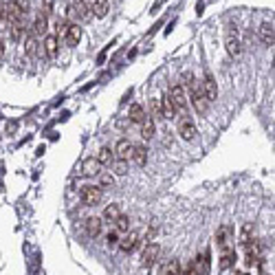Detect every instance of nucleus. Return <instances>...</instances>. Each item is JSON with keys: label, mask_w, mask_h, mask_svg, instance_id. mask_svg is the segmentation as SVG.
Listing matches in <instances>:
<instances>
[{"label": "nucleus", "mask_w": 275, "mask_h": 275, "mask_svg": "<svg viewBox=\"0 0 275 275\" xmlns=\"http://www.w3.org/2000/svg\"><path fill=\"white\" fill-rule=\"evenodd\" d=\"M104 198V190L99 185H84L80 190V200L84 207H95V205H99Z\"/></svg>", "instance_id": "nucleus-3"}, {"label": "nucleus", "mask_w": 275, "mask_h": 275, "mask_svg": "<svg viewBox=\"0 0 275 275\" xmlns=\"http://www.w3.org/2000/svg\"><path fill=\"white\" fill-rule=\"evenodd\" d=\"M200 88H203V93H205V97H207V102H213V99H218V86H216V82H213V77L209 75H205V80H203V84H200Z\"/></svg>", "instance_id": "nucleus-11"}, {"label": "nucleus", "mask_w": 275, "mask_h": 275, "mask_svg": "<svg viewBox=\"0 0 275 275\" xmlns=\"http://www.w3.org/2000/svg\"><path fill=\"white\" fill-rule=\"evenodd\" d=\"M38 46H40V44H38V38L33 36V33H29L27 40H24V51H27L29 58H36V55H38Z\"/></svg>", "instance_id": "nucleus-24"}, {"label": "nucleus", "mask_w": 275, "mask_h": 275, "mask_svg": "<svg viewBox=\"0 0 275 275\" xmlns=\"http://www.w3.org/2000/svg\"><path fill=\"white\" fill-rule=\"evenodd\" d=\"M9 33H11V40L18 42L20 38L24 36V22H11L9 24Z\"/></svg>", "instance_id": "nucleus-32"}, {"label": "nucleus", "mask_w": 275, "mask_h": 275, "mask_svg": "<svg viewBox=\"0 0 275 275\" xmlns=\"http://www.w3.org/2000/svg\"><path fill=\"white\" fill-rule=\"evenodd\" d=\"M110 172H112V176H124L126 172H128V161H121V159H115L110 163Z\"/></svg>", "instance_id": "nucleus-28"}, {"label": "nucleus", "mask_w": 275, "mask_h": 275, "mask_svg": "<svg viewBox=\"0 0 275 275\" xmlns=\"http://www.w3.org/2000/svg\"><path fill=\"white\" fill-rule=\"evenodd\" d=\"M161 255V247L156 242H148L146 247H143V253H141V262L143 266H152L156 260H159Z\"/></svg>", "instance_id": "nucleus-6"}, {"label": "nucleus", "mask_w": 275, "mask_h": 275, "mask_svg": "<svg viewBox=\"0 0 275 275\" xmlns=\"http://www.w3.org/2000/svg\"><path fill=\"white\" fill-rule=\"evenodd\" d=\"M84 227H86V233H88L90 238H99L104 231V220L97 216H90V218H86Z\"/></svg>", "instance_id": "nucleus-9"}, {"label": "nucleus", "mask_w": 275, "mask_h": 275, "mask_svg": "<svg viewBox=\"0 0 275 275\" xmlns=\"http://www.w3.org/2000/svg\"><path fill=\"white\" fill-rule=\"evenodd\" d=\"M139 242H141V240H139L137 231H126V233L119 238V249L124 253H132L134 249L139 247Z\"/></svg>", "instance_id": "nucleus-5"}, {"label": "nucleus", "mask_w": 275, "mask_h": 275, "mask_svg": "<svg viewBox=\"0 0 275 275\" xmlns=\"http://www.w3.org/2000/svg\"><path fill=\"white\" fill-rule=\"evenodd\" d=\"M115 185V176H112V172H99V187H112Z\"/></svg>", "instance_id": "nucleus-33"}, {"label": "nucleus", "mask_w": 275, "mask_h": 275, "mask_svg": "<svg viewBox=\"0 0 275 275\" xmlns=\"http://www.w3.org/2000/svg\"><path fill=\"white\" fill-rule=\"evenodd\" d=\"M71 16H75V18L82 20V22H88V20L93 18V14H90V7L86 5V2H75V7L71 9Z\"/></svg>", "instance_id": "nucleus-15"}, {"label": "nucleus", "mask_w": 275, "mask_h": 275, "mask_svg": "<svg viewBox=\"0 0 275 275\" xmlns=\"http://www.w3.org/2000/svg\"><path fill=\"white\" fill-rule=\"evenodd\" d=\"M132 146L134 143H130V139H119L115 146V159H121V161H128L130 154H132Z\"/></svg>", "instance_id": "nucleus-10"}, {"label": "nucleus", "mask_w": 275, "mask_h": 275, "mask_svg": "<svg viewBox=\"0 0 275 275\" xmlns=\"http://www.w3.org/2000/svg\"><path fill=\"white\" fill-rule=\"evenodd\" d=\"M146 110H143V106L141 104H132V106H130V112H128V119L132 121V124H139L141 126L143 121H146Z\"/></svg>", "instance_id": "nucleus-18"}, {"label": "nucleus", "mask_w": 275, "mask_h": 275, "mask_svg": "<svg viewBox=\"0 0 275 275\" xmlns=\"http://www.w3.org/2000/svg\"><path fill=\"white\" fill-rule=\"evenodd\" d=\"M141 137L143 139H152L154 137V121L150 117H146V121L141 124Z\"/></svg>", "instance_id": "nucleus-30"}, {"label": "nucleus", "mask_w": 275, "mask_h": 275, "mask_svg": "<svg viewBox=\"0 0 275 275\" xmlns=\"http://www.w3.org/2000/svg\"><path fill=\"white\" fill-rule=\"evenodd\" d=\"M161 110H163V119H174V117H176V110H174V106H172L168 95L161 97Z\"/></svg>", "instance_id": "nucleus-25"}, {"label": "nucleus", "mask_w": 275, "mask_h": 275, "mask_svg": "<svg viewBox=\"0 0 275 275\" xmlns=\"http://www.w3.org/2000/svg\"><path fill=\"white\" fill-rule=\"evenodd\" d=\"M110 225H112V229H115L117 233L124 235L126 231H130V218H128V216H124V213H119V216H117L115 220L110 222Z\"/></svg>", "instance_id": "nucleus-19"}, {"label": "nucleus", "mask_w": 275, "mask_h": 275, "mask_svg": "<svg viewBox=\"0 0 275 275\" xmlns=\"http://www.w3.org/2000/svg\"><path fill=\"white\" fill-rule=\"evenodd\" d=\"M169 102H172V106H174V110L176 112H181L183 117H187V93H185V88H183L181 84H172V88H169Z\"/></svg>", "instance_id": "nucleus-2"}, {"label": "nucleus", "mask_w": 275, "mask_h": 275, "mask_svg": "<svg viewBox=\"0 0 275 275\" xmlns=\"http://www.w3.org/2000/svg\"><path fill=\"white\" fill-rule=\"evenodd\" d=\"M150 119H152V121H163L161 99H152V102H150Z\"/></svg>", "instance_id": "nucleus-29"}, {"label": "nucleus", "mask_w": 275, "mask_h": 275, "mask_svg": "<svg viewBox=\"0 0 275 275\" xmlns=\"http://www.w3.org/2000/svg\"><path fill=\"white\" fill-rule=\"evenodd\" d=\"M75 2H86V0H75Z\"/></svg>", "instance_id": "nucleus-37"}, {"label": "nucleus", "mask_w": 275, "mask_h": 275, "mask_svg": "<svg viewBox=\"0 0 275 275\" xmlns=\"http://www.w3.org/2000/svg\"><path fill=\"white\" fill-rule=\"evenodd\" d=\"M97 161L102 163V168H110V163L115 161V152H112L110 148H102V150L97 152Z\"/></svg>", "instance_id": "nucleus-22"}, {"label": "nucleus", "mask_w": 275, "mask_h": 275, "mask_svg": "<svg viewBox=\"0 0 275 275\" xmlns=\"http://www.w3.org/2000/svg\"><path fill=\"white\" fill-rule=\"evenodd\" d=\"M227 53H229L231 58H235V60L242 55V44H240V40H238V31L227 33Z\"/></svg>", "instance_id": "nucleus-8"}, {"label": "nucleus", "mask_w": 275, "mask_h": 275, "mask_svg": "<svg viewBox=\"0 0 275 275\" xmlns=\"http://www.w3.org/2000/svg\"><path fill=\"white\" fill-rule=\"evenodd\" d=\"M119 213H121V212H119V205H115V203H112V205H108V207L104 209V218H106L108 222H112L117 216H119Z\"/></svg>", "instance_id": "nucleus-34"}, {"label": "nucleus", "mask_w": 275, "mask_h": 275, "mask_svg": "<svg viewBox=\"0 0 275 275\" xmlns=\"http://www.w3.org/2000/svg\"><path fill=\"white\" fill-rule=\"evenodd\" d=\"M185 84H187V102H191V106H194V110L198 112V115H205V112L209 110V102L207 97H205L203 88H200V82L194 80V75L191 73H185Z\"/></svg>", "instance_id": "nucleus-1"}, {"label": "nucleus", "mask_w": 275, "mask_h": 275, "mask_svg": "<svg viewBox=\"0 0 275 275\" xmlns=\"http://www.w3.org/2000/svg\"><path fill=\"white\" fill-rule=\"evenodd\" d=\"M178 134H181V139H185V141H194L196 126L190 117H181V121H178Z\"/></svg>", "instance_id": "nucleus-7"}, {"label": "nucleus", "mask_w": 275, "mask_h": 275, "mask_svg": "<svg viewBox=\"0 0 275 275\" xmlns=\"http://www.w3.org/2000/svg\"><path fill=\"white\" fill-rule=\"evenodd\" d=\"M178 273H181V262H178L176 257H172V260L163 266V275H178Z\"/></svg>", "instance_id": "nucleus-31"}, {"label": "nucleus", "mask_w": 275, "mask_h": 275, "mask_svg": "<svg viewBox=\"0 0 275 275\" xmlns=\"http://www.w3.org/2000/svg\"><path fill=\"white\" fill-rule=\"evenodd\" d=\"M231 233H233V229H231V225H222L220 229L216 231V242H218V247H220V249H227V247H229Z\"/></svg>", "instance_id": "nucleus-17"}, {"label": "nucleus", "mask_w": 275, "mask_h": 275, "mask_svg": "<svg viewBox=\"0 0 275 275\" xmlns=\"http://www.w3.org/2000/svg\"><path fill=\"white\" fill-rule=\"evenodd\" d=\"M108 11H110V2L108 0H95V2H90V14L95 18H106Z\"/></svg>", "instance_id": "nucleus-16"}, {"label": "nucleus", "mask_w": 275, "mask_h": 275, "mask_svg": "<svg viewBox=\"0 0 275 275\" xmlns=\"http://www.w3.org/2000/svg\"><path fill=\"white\" fill-rule=\"evenodd\" d=\"M148 159V150L146 146H132V154H130V161H132L134 165H143Z\"/></svg>", "instance_id": "nucleus-20"}, {"label": "nucleus", "mask_w": 275, "mask_h": 275, "mask_svg": "<svg viewBox=\"0 0 275 275\" xmlns=\"http://www.w3.org/2000/svg\"><path fill=\"white\" fill-rule=\"evenodd\" d=\"M191 264H194V275H209V251H203V255H198Z\"/></svg>", "instance_id": "nucleus-12"}, {"label": "nucleus", "mask_w": 275, "mask_h": 275, "mask_svg": "<svg viewBox=\"0 0 275 275\" xmlns=\"http://www.w3.org/2000/svg\"><path fill=\"white\" fill-rule=\"evenodd\" d=\"M64 38H66V44H68V46H77V42L82 40V29H80V24H77V22L68 24V27H66V33H64Z\"/></svg>", "instance_id": "nucleus-14"}, {"label": "nucleus", "mask_w": 275, "mask_h": 275, "mask_svg": "<svg viewBox=\"0 0 275 275\" xmlns=\"http://www.w3.org/2000/svg\"><path fill=\"white\" fill-rule=\"evenodd\" d=\"M66 20H58V22H55V36H64V33H66Z\"/></svg>", "instance_id": "nucleus-36"}, {"label": "nucleus", "mask_w": 275, "mask_h": 275, "mask_svg": "<svg viewBox=\"0 0 275 275\" xmlns=\"http://www.w3.org/2000/svg\"><path fill=\"white\" fill-rule=\"evenodd\" d=\"M24 14H27V7H22V2H20V0H11L9 5H5L7 24H11V22H24Z\"/></svg>", "instance_id": "nucleus-4"}, {"label": "nucleus", "mask_w": 275, "mask_h": 275, "mask_svg": "<svg viewBox=\"0 0 275 275\" xmlns=\"http://www.w3.org/2000/svg\"><path fill=\"white\" fill-rule=\"evenodd\" d=\"M44 51L51 60L58 55V36H55V33H49V36L44 38Z\"/></svg>", "instance_id": "nucleus-21"}, {"label": "nucleus", "mask_w": 275, "mask_h": 275, "mask_svg": "<svg viewBox=\"0 0 275 275\" xmlns=\"http://www.w3.org/2000/svg\"><path fill=\"white\" fill-rule=\"evenodd\" d=\"M119 238H121V235L117 233V231L110 227V231H108V235H106V244H108V247H110V249L119 247Z\"/></svg>", "instance_id": "nucleus-35"}, {"label": "nucleus", "mask_w": 275, "mask_h": 275, "mask_svg": "<svg viewBox=\"0 0 275 275\" xmlns=\"http://www.w3.org/2000/svg\"><path fill=\"white\" fill-rule=\"evenodd\" d=\"M102 163H99L95 156H90V159L84 161V165H82V174L84 176H99V172H102Z\"/></svg>", "instance_id": "nucleus-13"}, {"label": "nucleus", "mask_w": 275, "mask_h": 275, "mask_svg": "<svg viewBox=\"0 0 275 275\" xmlns=\"http://www.w3.org/2000/svg\"><path fill=\"white\" fill-rule=\"evenodd\" d=\"M260 38L266 46H273V22H264L260 27Z\"/></svg>", "instance_id": "nucleus-23"}, {"label": "nucleus", "mask_w": 275, "mask_h": 275, "mask_svg": "<svg viewBox=\"0 0 275 275\" xmlns=\"http://www.w3.org/2000/svg\"><path fill=\"white\" fill-rule=\"evenodd\" d=\"M233 264H235V251L233 249H225V253H222V257H220V269L225 271Z\"/></svg>", "instance_id": "nucleus-27"}, {"label": "nucleus", "mask_w": 275, "mask_h": 275, "mask_svg": "<svg viewBox=\"0 0 275 275\" xmlns=\"http://www.w3.org/2000/svg\"><path fill=\"white\" fill-rule=\"evenodd\" d=\"M46 27H49V22H46V16L40 14V16L36 18V24H33L31 33H33V36H44V33H46Z\"/></svg>", "instance_id": "nucleus-26"}]
</instances>
